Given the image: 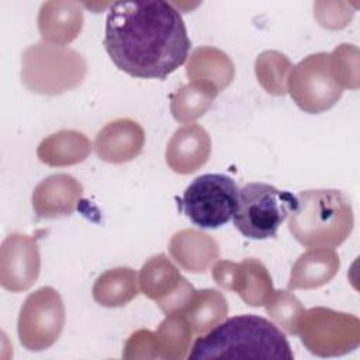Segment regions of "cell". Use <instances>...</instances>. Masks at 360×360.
I'll list each match as a JSON object with an SVG mask.
<instances>
[{
	"label": "cell",
	"mask_w": 360,
	"mask_h": 360,
	"mask_svg": "<svg viewBox=\"0 0 360 360\" xmlns=\"http://www.w3.org/2000/svg\"><path fill=\"white\" fill-rule=\"evenodd\" d=\"M187 357L292 360L294 353L278 326L259 315L243 314L219 322L198 338Z\"/></svg>",
	"instance_id": "cell-2"
},
{
	"label": "cell",
	"mask_w": 360,
	"mask_h": 360,
	"mask_svg": "<svg viewBox=\"0 0 360 360\" xmlns=\"http://www.w3.org/2000/svg\"><path fill=\"white\" fill-rule=\"evenodd\" d=\"M104 48L114 65L139 79H166L187 59L191 41L180 11L165 0L115 1Z\"/></svg>",
	"instance_id": "cell-1"
},
{
	"label": "cell",
	"mask_w": 360,
	"mask_h": 360,
	"mask_svg": "<svg viewBox=\"0 0 360 360\" xmlns=\"http://www.w3.org/2000/svg\"><path fill=\"white\" fill-rule=\"evenodd\" d=\"M124 359H156L159 357L158 354V342H156V335L155 332L146 330V329H139L134 332L122 352Z\"/></svg>",
	"instance_id": "cell-28"
},
{
	"label": "cell",
	"mask_w": 360,
	"mask_h": 360,
	"mask_svg": "<svg viewBox=\"0 0 360 360\" xmlns=\"http://www.w3.org/2000/svg\"><path fill=\"white\" fill-rule=\"evenodd\" d=\"M138 283L141 292L153 300L166 315L183 314L195 292L190 281L163 253L152 256L142 266Z\"/></svg>",
	"instance_id": "cell-10"
},
{
	"label": "cell",
	"mask_w": 360,
	"mask_h": 360,
	"mask_svg": "<svg viewBox=\"0 0 360 360\" xmlns=\"http://www.w3.org/2000/svg\"><path fill=\"white\" fill-rule=\"evenodd\" d=\"M65 326V305L52 287H41L31 292L18 315L17 332L21 345L32 352L52 346Z\"/></svg>",
	"instance_id": "cell-8"
},
{
	"label": "cell",
	"mask_w": 360,
	"mask_h": 360,
	"mask_svg": "<svg viewBox=\"0 0 360 360\" xmlns=\"http://www.w3.org/2000/svg\"><path fill=\"white\" fill-rule=\"evenodd\" d=\"M340 260L330 248H309L300 255L291 269L290 290H312L329 283L338 273Z\"/></svg>",
	"instance_id": "cell-18"
},
{
	"label": "cell",
	"mask_w": 360,
	"mask_h": 360,
	"mask_svg": "<svg viewBox=\"0 0 360 360\" xmlns=\"http://www.w3.org/2000/svg\"><path fill=\"white\" fill-rule=\"evenodd\" d=\"M83 195L82 183L70 174L45 177L32 191V208L38 218H60L73 214Z\"/></svg>",
	"instance_id": "cell-13"
},
{
	"label": "cell",
	"mask_w": 360,
	"mask_h": 360,
	"mask_svg": "<svg viewBox=\"0 0 360 360\" xmlns=\"http://www.w3.org/2000/svg\"><path fill=\"white\" fill-rule=\"evenodd\" d=\"M264 305L266 312L281 329L290 335H297L305 308L294 294L285 290H274L273 295Z\"/></svg>",
	"instance_id": "cell-26"
},
{
	"label": "cell",
	"mask_w": 360,
	"mask_h": 360,
	"mask_svg": "<svg viewBox=\"0 0 360 360\" xmlns=\"http://www.w3.org/2000/svg\"><path fill=\"white\" fill-rule=\"evenodd\" d=\"M297 207V195L267 183H248L238 194L235 228L249 239L276 236L280 225Z\"/></svg>",
	"instance_id": "cell-5"
},
{
	"label": "cell",
	"mask_w": 360,
	"mask_h": 360,
	"mask_svg": "<svg viewBox=\"0 0 360 360\" xmlns=\"http://www.w3.org/2000/svg\"><path fill=\"white\" fill-rule=\"evenodd\" d=\"M145 132L129 118H118L103 127L94 139L97 156L107 163H127L143 149Z\"/></svg>",
	"instance_id": "cell-14"
},
{
	"label": "cell",
	"mask_w": 360,
	"mask_h": 360,
	"mask_svg": "<svg viewBox=\"0 0 360 360\" xmlns=\"http://www.w3.org/2000/svg\"><path fill=\"white\" fill-rule=\"evenodd\" d=\"M155 335L160 359L181 360L188 356L194 332L184 314L166 315Z\"/></svg>",
	"instance_id": "cell-24"
},
{
	"label": "cell",
	"mask_w": 360,
	"mask_h": 360,
	"mask_svg": "<svg viewBox=\"0 0 360 360\" xmlns=\"http://www.w3.org/2000/svg\"><path fill=\"white\" fill-rule=\"evenodd\" d=\"M83 27V10L77 1L52 0L41 4L38 30L45 42L65 46L77 38Z\"/></svg>",
	"instance_id": "cell-16"
},
{
	"label": "cell",
	"mask_w": 360,
	"mask_h": 360,
	"mask_svg": "<svg viewBox=\"0 0 360 360\" xmlns=\"http://www.w3.org/2000/svg\"><path fill=\"white\" fill-rule=\"evenodd\" d=\"M297 335L315 356H343L360 343V321L352 314L315 307L305 309Z\"/></svg>",
	"instance_id": "cell-7"
},
{
	"label": "cell",
	"mask_w": 360,
	"mask_h": 360,
	"mask_svg": "<svg viewBox=\"0 0 360 360\" xmlns=\"http://www.w3.org/2000/svg\"><path fill=\"white\" fill-rule=\"evenodd\" d=\"M239 188L235 180L222 173L195 177L184 190L179 207L197 226L217 229L233 218Z\"/></svg>",
	"instance_id": "cell-6"
},
{
	"label": "cell",
	"mask_w": 360,
	"mask_h": 360,
	"mask_svg": "<svg viewBox=\"0 0 360 360\" xmlns=\"http://www.w3.org/2000/svg\"><path fill=\"white\" fill-rule=\"evenodd\" d=\"M93 298L103 307H124L138 295V276L131 267H115L97 277Z\"/></svg>",
	"instance_id": "cell-21"
},
{
	"label": "cell",
	"mask_w": 360,
	"mask_h": 360,
	"mask_svg": "<svg viewBox=\"0 0 360 360\" xmlns=\"http://www.w3.org/2000/svg\"><path fill=\"white\" fill-rule=\"evenodd\" d=\"M91 150L89 138L73 129H60L44 138L37 149L38 159L53 167L72 166L83 162Z\"/></svg>",
	"instance_id": "cell-20"
},
{
	"label": "cell",
	"mask_w": 360,
	"mask_h": 360,
	"mask_svg": "<svg viewBox=\"0 0 360 360\" xmlns=\"http://www.w3.org/2000/svg\"><path fill=\"white\" fill-rule=\"evenodd\" d=\"M86 73L84 58L68 46L41 41L30 45L21 56V80L32 93L62 94L80 86Z\"/></svg>",
	"instance_id": "cell-4"
},
{
	"label": "cell",
	"mask_w": 360,
	"mask_h": 360,
	"mask_svg": "<svg viewBox=\"0 0 360 360\" xmlns=\"http://www.w3.org/2000/svg\"><path fill=\"white\" fill-rule=\"evenodd\" d=\"M211 274L219 287L235 291L249 307L264 305L274 292L269 270L253 257L240 263L219 260L212 266Z\"/></svg>",
	"instance_id": "cell-12"
},
{
	"label": "cell",
	"mask_w": 360,
	"mask_h": 360,
	"mask_svg": "<svg viewBox=\"0 0 360 360\" xmlns=\"http://www.w3.org/2000/svg\"><path fill=\"white\" fill-rule=\"evenodd\" d=\"M329 55V69L342 89H359V49L350 44H340Z\"/></svg>",
	"instance_id": "cell-27"
},
{
	"label": "cell",
	"mask_w": 360,
	"mask_h": 360,
	"mask_svg": "<svg viewBox=\"0 0 360 360\" xmlns=\"http://www.w3.org/2000/svg\"><path fill=\"white\" fill-rule=\"evenodd\" d=\"M287 91L305 112L319 114L332 108L343 89L335 82L326 52L311 53L292 66L287 79Z\"/></svg>",
	"instance_id": "cell-9"
},
{
	"label": "cell",
	"mask_w": 360,
	"mask_h": 360,
	"mask_svg": "<svg viewBox=\"0 0 360 360\" xmlns=\"http://www.w3.org/2000/svg\"><path fill=\"white\" fill-rule=\"evenodd\" d=\"M169 252L184 270L191 273H204L219 257L217 240L197 229L176 232L169 242Z\"/></svg>",
	"instance_id": "cell-17"
},
{
	"label": "cell",
	"mask_w": 360,
	"mask_h": 360,
	"mask_svg": "<svg viewBox=\"0 0 360 360\" xmlns=\"http://www.w3.org/2000/svg\"><path fill=\"white\" fill-rule=\"evenodd\" d=\"M41 270L37 239L25 233H10L0 248V284L11 292H21L34 285Z\"/></svg>",
	"instance_id": "cell-11"
},
{
	"label": "cell",
	"mask_w": 360,
	"mask_h": 360,
	"mask_svg": "<svg viewBox=\"0 0 360 360\" xmlns=\"http://www.w3.org/2000/svg\"><path fill=\"white\" fill-rule=\"evenodd\" d=\"M292 69L291 60L278 51H264L255 62V72L260 86L273 96L287 93V79Z\"/></svg>",
	"instance_id": "cell-25"
},
{
	"label": "cell",
	"mask_w": 360,
	"mask_h": 360,
	"mask_svg": "<svg viewBox=\"0 0 360 360\" xmlns=\"http://www.w3.org/2000/svg\"><path fill=\"white\" fill-rule=\"evenodd\" d=\"M218 91L201 82H190L170 96V111L176 121L193 124L212 105Z\"/></svg>",
	"instance_id": "cell-22"
},
{
	"label": "cell",
	"mask_w": 360,
	"mask_h": 360,
	"mask_svg": "<svg viewBox=\"0 0 360 360\" xmlns=\"http://www.w3.org/2000/svg\"><path fill=\"white\" fill-rule=\"evenodd\" d=\"M186 75L190 82L207 83L219 93L232 83L235 66L231 58L221 49L198 46L188 58Z\"/></svg>",
	"instance_id": "cell-19"
},
{
	"label": "cell",
	"mask_w": 360,
	"mask_h": 360,
	"mask_svg": "<svg viewBox=\"0 0 360 360\" xmlns=\"http://www.w3.org/2000/svg\"><path fill=\"white\" fill-rule=\"evenodd\" d=\"M319 7H323L325 10L318 8L316 6H314V14L316 17V20L319 21V24L325 28L329 30H339L343 28L349 24V21L353 17V10H350V4L342 10V11H336L338 4L339 3H325V1H318L316 3Z\"/></svg>",
	"instance_id": "cell-29"
},
{
	"label": "cell",
	"mask_w": 360,
	"mask_h": 360,
	"mask_svg": "<svg viewBox=\"0 0 360 360\" xmlns=\"http://www.w3.org/2000/svg\"><path fill=\"white\" fill-rule=\"evenodd\" d=\"M354 215L350 198L340 190H305L297 195L288 229L308 248H336L350 235Z\"/></svg>",
	"instance_id": "cell-3"
},
{
	"label": "cell",
	"mask_w": 360,
	"mask_h": 360,
	"mask_svg": "<svg viewBox=\"0 0 360 360\" xmlns=\"http://www.w3.org/2000/svg\"><path fill=\"white\" fill-rule=\"evenodd\" d=\"M211 153V138L198 124L180 127L166 146V163L179 174H190L201 169Z\"/></svg>",
	"instance_id": "cell-15"
},
{
	"label": "cell",
	"mask_w": 360,
	"mask_h": 360,
	"mask_svg": "<svg viewBox=\"0 0 360 360\" xmlns=\"http://www.w3.org/2000/svg\"><path fill=\"white\" fill-rule=\"evenodd\" d=\"M194 333L201 335L218 325L228 314V302L222 292L212 288L195 290L194 297L183 312Z\"/></svg>",
	"instance_id": "cell-23"
}]
</instances>
